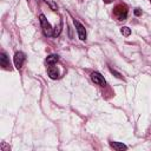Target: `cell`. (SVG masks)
I'll list each match as a JSON object with an SVG mask.
<instances>
[{
  "label": "cell",
  "instance_id": "obj_3",
  "mask_svg": "<svg viewBox=\"0 0 151 151\" xmlns=\"http://www.w3.org/2000/svg\"><path fill=\"white\" fill-rule=\"evenodd\" d=\"M73 22H74V26H76V28H77L79 39H80V40H85V39H86V29H85V27H84L78 20H76V19H74Z\"/></svg>",
  "mask_w": 151,
  "mask_h": 151
},
{
  "label": "cell",
  "instance_id": "obj_12",
  "mask_svg": "<svg viewBox=\"0 0 151 151\" xmlns=\"http://www.w3.org/2000/svg\"><path fill=\"white\" fill-rule=\"evenodd\" d=\"M120 32H122V34H123V35H125V37H129V35L131 34V29H130L127 26H124V27H122Z\"/></svg>",
  "mask_w": 151,
  "mask_h": 151
},
{
  "label": "cell",
  "instance_id": "obj_16",
  "mask_svg": "<svg viewBox=\"0 0 151 151\" xmlns=\"http://www.w3.org/2000/svg\"><path fill=\"white\" fill-rule=\"evenodd\" d=\"M150 1H151V0H150Z\"/></svg>",
  "mask_w": 151,
  "mask_h": 151
},
{
  "label": "cell",
  "instance_id": "obj_4",
  "mask_svg": "<svg viewBox=\"0 0 151 151\" xmlns=\"http://www.w3.org/2000/svg\"><path fill=\"white\" fill-rule=\"evenodd\" d=\"M91 79H92V81H93L94 84H98V85H100V86H105V85H106V81H105L104 77H103L99 72H92V73H91Z\"/></svg>",
  "mask_w": 151,
  "mask_h": 151
},
{
  "label": "cell",
  "instance_id": "obj_2",
  "mask_svg": "<svg viewBox=\"0 0 151 151\" xmlns=\"http://www.w3.org/2000/svg\"><path fill=\"white\" fill-rule=\"evenodd\" d=\"M113 13H114V15L118 17L119 20H124L127 15V8L125 5H118V6H116Z\"/></svg>",
  "mask_w": 151,
  "mask_h": 151
},
{
  "label": "cell",
  "instance_id": "obj_6",
  "mask_svg": "<svg viewBox=\"0 0 151 151\" xmlns=\"http://www.w3.org/2000/svg\"><path fill=\"white\" fill-rule=\"evenodd\" d=\"M0 64H1V66L4 67V68H6V70H9L11 67V65H9V60H8V58H7V55H6V53L5 52H1V54H0Z\"/></svg>",
  "mask_w": 151,
  "mask_h": 151
},
{
  "label": "cell",
  "instance_id": "obj_13",
  "mask_svg": "<svg viewBox=\"0 0 151 151\" xmlns=\"http://www.w3.org/2000/svg\"><path fill=\"white\" fill-rule=\"evenodd\" d=\"M110 71H111V72H112V73H114V74H116V77H117V78H122V76H120V74H119V73H118V72H116V71H114V70H113V68H112V67H110Z\"/></svg>",
  "mask_w": 151,
  "mask_h": 151
},
{
  "label": "cell",
  "instance_id": "obj_9",
  "mask_svg": "<svg viewBox=\"0 0 151 151\" xmlns=\"http://www.w3.org/2000/svg\"><path fill=\"white\" fill-rule=\"evenodd\" d=\"M58 60H59V57H58L57 54H51V55H48V57L46 58V63H47L48 65H54Z\"/></svg>",
  "mask_w": 151,
  "mask_h": 151
},
{
  "label": "cell",
  "instance_id": "obj_10",
  "mask_svg": "<svg viewBox=\"0 0 151 151\" xmlns=\"http://www.w3.org/2000/svg\"><path fill=\"white\" fill-rule=\"evenodd\" d=\"M61 27H63V24L61 22H59L54 28H53V32H52V35L55 38V37H58L59 34H60V32H61Z\"/></svg>",
  "mask_w": 151,
  "mask_h": 151
},
{
  "label": "cell",
  "instance_id": "obj_8",
  "mask_svg": "<svg viewBox=\"0 0 151 151\" xmlns=\"http://www.w3.org/2000/svg\"><path fill=\"white\" fill-rule=\"evenodd\" d=\"M110 145H111L114 150H117V151H122V150H126V149H127V146H126L125 144L118 143V142H110Z\"/></svg>",
  "mask_w": 151,
  "mask_h": 151
},
{
  "label": "cell",
  "instance_id": "obj_14",
  "mask_svg": "<svg viewBox=\"0 0 151 151\" xmlns=\"http://www.w3.org/2000/svg\"><path fill=\"white\" fill-rule=\"evenodd\" d=\"M134 14H136V15H140V14H142V11H140L139 8H136V9H134Z\"/></svg>",
  "mask_w": 151,
  "mask_h": 151
},
{
  "label": "cell",
  "instance_id": "obj_7",
  "mask_svg": "<svg viewBox=\"0 0 151 151\" xmlns=\"http://www.w3.org/2000/svg\"><path fill=\"white\" fill-rule=\"evenodd\" d=\"M47 73H48V76H50L51 79H57V78L59 77V71H58V68H57L55 66H53V65H51V66L47 68Z\"/></svg>",
  "mask_w": 151,
  "mask_h": 151
},
{
  "label": "cell",
  "instance_id": "obj_11",
  "mask_svg": "<svg viewBox=\"0 0 151 151\" xmlns=\"http://www.w3.org/2000/svg\"><path fill=\"white\" fill-rule=\"evenodd\" d=\"M48 6H50V8L52 9V11H57L58 9V5L54 2V0H44Z\"/></svg>",
  "mask_w": 151,
  "mask_h": 151
},
{
  "label": "cell",
  "instance_id": "obj_15",
  "mask_svg": "<svg viewBox=\"0 0 151 151\" xmlns=\"http://www.w3.org/2000/svg\"><path fill=\"white\" fill-rule=\"evenodd\" d=\"M104 2H106V4H110V2H112V0H103Z\"/></svg>",
  "mask_w": 151,
  "mask_h": 151
},
{
  "label": "cell",
  "instance_id": "obj_5",
  "mask_svg": "<svg viewBox=\"0 0 151 151\" xmlns=\"http://www.w3.org/2000/svg\"><path fill=\"white\" fill-rule=\"evenodd\" d=\"M24 61H25V54L22 52H17L14 54V65H15V67L21 68Z\"/></svg>",
  "mask_w": 151,
  "mask_h": 151
},
{
  "label": "cell",
  "instance_id": "obj_1",
  "mask_svg": "<svg viewBox=\"0 0 151 151\" xmlns=\"http://www.w3.org/2000/svg\"><path fill=\"white\" fill-rule=\"evenodd\" d=\"M39 20H40V24H41V28H42V31H44V34L47 35V37H48V35H52L53 28H52L51 24L47 21L46 17H45L44 14H40V15H39Z\"/></svg>",
  "mask_w": 151,
  "mask_h": 151
}]
</instances>
